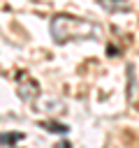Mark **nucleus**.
<instances>
[{
	"instance_id": "nucleus-1",
	"label": "nucleus",
	"mask_w": 139,
	"mask_h": 148,
	"mask_svg": "<svg viewBox=\"0 0 139 148\" xmlns=\"http://www.w3.org/2000/svg\"><path fill=\"white\" fill-rule=\"evenodd\" d=\"M51 35H53V42H58V44L70 42V39H83V37L97 39L100 37V28L95 23L76 18V16H53Z\"/></svg>"
},
{
	"instance_id": "nucleus-3",
	"label": "nucleus",
	"mask_w": 139,
	"mask_h": 148,
	"mask_svg": "<svg viewBox=\"0 0 139 148\" xmlns=\"http://www.w3.org/2000/svg\"><path fill=\"white\" fill-rule=\"evenodd\" d=\"M44 130L49 132H56V134H67V125H60V123H44Z\"/></svg>"
},
{
	"instance_id": "nucleus-4",
	"label": "nucleus",
	"mask_w": 139,
	"mask_h": 148,
	"mask_svg": "<svg viewBox=\"0 0 139 148\" xmlns=\"http://www.w3.org/2000/svg\"><path fill=\"white\" fill-rule=\"evenodd\" d=\"M21 139H23V134H19V132H14V134H0V143H16Z\"/></svg>"
},
{
	"instance_id": "nucleus-2",
	"label": "nucleus",
	"mask_w": 139,
	"mask_h": 148,
	"mask_svg": "<svg viewBox=\"0 0 139 148\" xmlns=\"http://www.w3.org/2000/svg\"><path fill=\"white\" fill-rule=\"evenodd\" d=\"M100 5L107 9H130L127 0H100Z\"/></svg>"
}]
</instances>
